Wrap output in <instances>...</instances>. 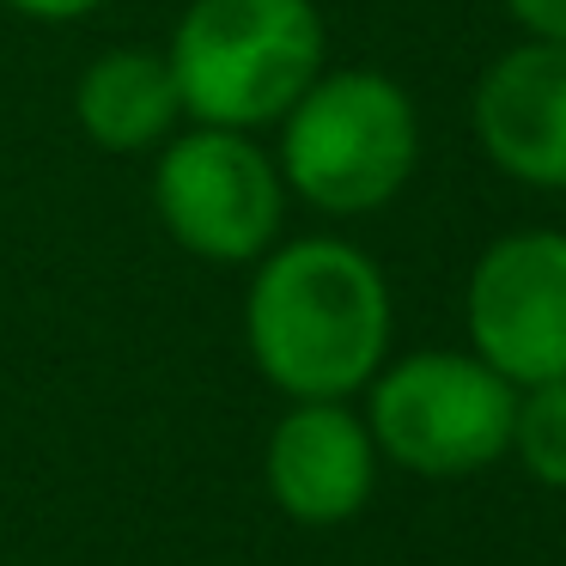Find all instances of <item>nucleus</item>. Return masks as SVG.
Listing matches in <instances>:
<instances>
[{"instance_id":"obj_8","label":"nucleus","mask_w":566,"mask_h":566,"mask_svg":"<svg viewBox=\"0 0 566 566\" xmlns=\"http://www.w3.org/2000/svg\"><path fill=\"white\" fill-rule=\"evenodd\" d=\"M475 140L517 184L566 189V43L530 38L481 74Z\"/></svg>"},{"instance_id":"obj_11","label":"nucleus","mask_w":566,"mask_h":566,"mask_svg":"<svg viewBox=\"0 0 566 566\" xmlns=\"http://www.w3.org/2000/svg\"><path fill=\"white\" fill-rule=\"evenodd\" d=\"M505 13H512L530 38L566 43V0H505Z\"/></svg>"},{"instance_id":"obj_6","label":"nucleus","mask_w":566,"mask_h":566,"mask_svg":"<svg viewBox=\"0 0 566 566\" xmlns=\"http://www.w3.org/2000/svg\"><path fill=\"white\" fill-rule=\"evenodd\" d=\"M469 354H481L505 384L566 378V232L530 226L481 250L463 293Z\"/></svg>"},{"instance_id":"obj_4","label":"nucleus","mask_w":566,"mask_h":566,"mask_svg":"<svg viewBox=\"0 0 566 566\" xmlns=\"http://www.w3.org/2000/svg\"><path fill=\"white\" fill-rule=\"evenodd\" d=\"M517 384L481 354H408L366 384V427L378 457L427 481H457L512 451Z\"/></svg>"},{"instance_id":"obj_5","label":"nucleus","mask_w":566,"mask_h":566,"mask_svg":"<svg viewBox=\"0 0 566 566\" xmlns=\"http://www.w3.org/2000/svg\"><path fill=\"white\" fill-rule=\"evenodd\" d=\"M153 208L165 232L201 262H256L286 220V177L244 128H208L165 140L153 165Z\"/></svg>"},{"instance_id":"obj_9","label":"nucleus","mask_w":566,"mask_h":566,"mask_svg":"<svg viewBox=\"0 0 566 566\" xmlns=\"http://www.w3.org/2000/svg\"><path fill=\"white\" fill-rule=\"evenodd\" d=\"M74 116L92 147L104 153H153L171 140L184 98H177L171 62L147 43L104 50L74 86Z\"/></svg>"},{"instance_id":"obj_1","label":"nucleus","mask_w":566,"mask_h":566,"mask_svg":"<svg viewBox=\"0 0 566 566\" xmlns=\"http://www.w3.org/2000/svg\"><path fill=\"white\" fill-rule=\"evenodd\" d=\"M390 281L342 238H293L256 256L244 342L286 402H347L390 354Z\"/></svg>"},{"instance_id":"obj_2","label":"nucleus","mask_w":566,"mask_h":566,"mask_svg":"<svg viewBox=\"0 0 566 566\" xmlns=\"http://www.w3.org/2000/svg\"><path fill=\"white\" fill-rule=\"evenodd\" d=\"M184 116L208 128H269L323 74V13L311 0H189L171 31Z\"/></svg>"},{"instance_id":"obj_10","label":"nucleus","mask_w":566,"mask_h":566,"mask_svg":"<svg viewBox=\"0 0 566 566\" xmlns=\"http://www.w3.org/2000/svg\"><path fill=\"white\" fill-rule=\"evenodd\" d=\"M512 457L542 481V488L566 493V378L517 390V408H512Z\"/></svg>"},{"instance_id":"obj_3","label":"nucleus","mask_w":566,"mask_h":566,"mask_svg":"<svg viewBox=\"0 0 566 566\" xmlns=\"http://www.w3.org/2000/svg\"><path fill=\"white\" fill-rule=\"evenodd\" d=\"M281 177L323 213H378L420 165L415 98L390 74H317L281 116Z\"/></svg>"},{"instance_id":"obj_12","label":"nucleus","mask_w":566,"mask_h":566,"mask_svg":"<svg viewBox=\"0 0 566 566\" xmlns=\"http://www.w3.org/2000/svg\"><path fill=\"white\" fill-rule=\"evenodd\" d=\"M7 7L25 19H43V25H74V19L98 13L104 0H7Z\"/></svg>"},{"instance_id":"obj_7","label":"nucleus","mask_w":566,"mask_h":566,"mask_svg":"<svg viewBox=\"0 0 566 566\" xmlns=\"http://www.w3.org/2000/svg\"><path fill=\"white\" fill-rule=\"evenodd\" d=\"M269 500L293 524H347L378 488V444L347 402H293L262 451Z\"/></svg>"}]
</instances>
